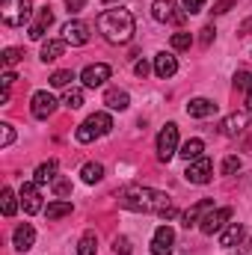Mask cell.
I'll return each instance as SVG.
<instances>
[{
	"instance_id": "obj_1",
	"label": "cell",
	"mask_w": 252,
	"mask_h": 255,
	"mask_svg": "<svg viewBox=\"0 0 252 255\" xmlns=\"http://www.w3.org/2000/svg\"><path fill=\"white\" fill-rule=\"evenodd\" d=\"M119 205H122L125 211H133V214H157V217H163V220H172V217L178 214L175 205H172V199H169L166 193L151 190V187H139V184L125 187L122 196H119Z\"/></svg>"
},
{
	"instance_id": "obj_2",
	"label": "cell",
	"mask_w": 252,
	"mask_h": 255,
	"mask_svg": "<svg viewBox=\"0 0 252 255\" xmlns=\"http://www.w3.org/2000/svg\"><path fill=\"white\" fill-rule=\"evenodd\" d=\"M98 33L110 42V45H127L136 33V21L127 9H107L98 15Z\"/></svg>"
},
{
	"instance_id": "obj_3",
	"label": "cell",
	"mask_w": 252,
	"mask_h": 255,
	"mask_svg": "<svg viewBox=\"0 0 252 255\" xmlns=\"http://www.w3.org/2000/svg\"><path fill=\"white\" fill-rule=\"evenodd\" d=\"M33 15V0H0V18L6 27H24Z\"/></svg>"
},
{
	"instance_id": "obj_4",
	"label": "cell",
	"mask_w": 252,
	"mask_h": 255,
	"mask_svg": "<svg viewBox=\"0 0 252 255\" xmlns=\"http://www.w3.org/2000/svg\"><path fill=\"white\" fill-rule=\"evenodd\" d=\"M110 130H113L110 113H92L83 125L74 130V136H77V142H92V139H98V136H104V133H110Z\"/></svg>"
},
{
	"instance_id": "obj_5",
	"label": "cell",
	"mask_w": 252,
	"mask_h": 255,
	"mask_svg": "<svg viewBox=\"0 0 252 255\" xmlns=\"http://www.w3.org/2000/svg\"><path fill=\"white\" fill-rule=\"evenodd\" d=\"M175 154H178V125L166 122V128L157 133V160L169 163Z\"/></svg>"
},
{
	"instance_id": "obj_6",
	"label": "cell",
	"mask_w": 252,
	"mask_h": 255,
	"mask_svg": "<svg viewBox=\"0 0 252 255\" xmlns=\"http://www.w3.org/2000/svg\"><path fill=\"white\" fill-rule=\"evenodd\" d=\"M151 18L160 21V24H184L187 21V12L178 9L175 0H154L151 3Z\"/></svg>"
},
{
	"instance_id": "obj_7",
	"label": "cell",
	"mask_w": 252,
	"mask_h": 255,
	"mask_svg": "<svg viewBox=\"0 0 252 255\" xmlns=\"http://www.w3.org/2000/svg\"><path fill=\"white\" fill-rule=\"evenodd\" d=\"M229 220H232V208H211L199 229H202V235H220Z\"/></svg>"
},
{
	"instance_id": "obj_8",
	"label": "cell",
	"mask_w": 252,
	"mask_h": 255,
	"mask_svg": "<svg viewBox=\"0 0 252 255\" xmlns=\"http://www.w3.org/2000/svg\"><path fill=\"white\" fill-rule=\"evenodd\" d=\"M211 175H214V163L202 154L199 160H190L187 163V172H184V178H187L190 184H208L211 181Z\"/></svg>"
},
{
	"instance_id": "obj_9",
	"label": "cell",
	"mask_w": 252,
	"mask_h": 255,
	"mask_svg": "<svg viewBox=\"0 0 252 255\" xmlns=\"http://www.w3.org/2000/svg\"><path fill=\"white\" fill-rule=\"evenodd\" d=\"M54 110H57V98L48 89H39L33 95V101H30V113L36 119H48V116H54Z\"/></svg>"
},
{
	"instance_id": "obj_10",
	"label": "cell",
	"mask_w": 252,
	"mask_h": 255,
	"mask_svg": "<svg viewBox=\"0 0 252 255\" xmlns=\"http://www.w3.org/2000/svg\"><path fill=\"white\" fill-rule=\"evenodd\" d=\"M107 77H110V65H107V63L86 65V68L80 71V80H83V86H86V89H98V86H104V83H107Z\"/></svg>"
},
{
	"instance_id": "obj_11",
	"label": "cell",
	"mask_w": 252,
	"mask_h": 255,
	"mask_svg": "<svg viewBox=\"0 0 252 255\" xmlns=\"http://www.w3.org/2000/svg\"><path fill=\"white\" fill-rule=\"evenodd\" d=\"M21 205H24V214H39L42 211V196H39V184L36 181H24L21 184Z\"/></svg>"
},
{
	"instance_id": "obj_12",
	"label": "cell",
	"mask_w": 252,
	"mask_h": 255,
	"mask_svg": "<svg viewBox=\"0 0 252 255\" xmlns=\"http://www.w3.org/2000/svg\"><path fill=\"white\" fill-rule=\"evenodd\" d=\"M214 208V199H199L196 205H190L187 211L181 214V226L184 229H193V226H202V220H205V214Z\"/></svg>"
},
{
	"instance_id": "obj_13",
	"label": "cell",
	"mask_w": 252,
	"mask_h": 255,
	"mask_svg": "<svg viewBox=\"0 0 252 255\" xmlns=\"http://www.w3.org/2000/svg\"><path fill=\"white\" fill-rule=\"evenodd\" d=\"M172 244H175V232L169 226H160L151 238V255H172Z\"/></svg>"
},
{
	"instance_id": "obj_14",
	"label": "cell",
	"mask_w": 252,
	"mask_h": 255,
	"mask_svg": "<svg viewBox=\"0 0 252 255\" xmlns=\"http://www.w3.org/2000/svg\"><path fill=\"white\" fill-rule=\"evenodd\" d=\"M250 128V113H232L220 122V133L223 136H241Z\"/></svg>"
},
{
	"instance_id": "obj_15",
	"label": "cell",
	"mask_w": 252,
	"mask_h": 255,
	"mask_svg": "<svg viewBox=\"0 0 252 255\" xmlns=\"http://www.w3.org/2000/svg\"><path fill=\"white\" fill-rule=\"evenodd\" d=\"M89 24H83V21H68L63 27V39L68 45H86L89 42Z\"/></svg>"
},
{
	"instance_id": "obj_16",
	"label": "cell",
	"mask_w": 252,
	"mask_h": 255,
	"mask_svg": "<svg viewBox=\"0 0 252 255\" xmlns=\"http://www.w3.org/2000/svg\"><path fill=\"white\" fill-rule=\"evenodd\" d=\"M33 244H36V229L30 223H21L15 229V235H12V247L18 253H27V250H33Z\"/></svg>"
},
{
	"instance_id": "obj_17",
	"label": "cell",
	"mask_w": 252,
	"mask_h": 255,
	"mask_svg": "<svg viewBox=\"0 0 252 255\" xmlns=\"http://www.w3.org/2000/svg\"><path fill=\"white\" fill-rule=\"evenodd\" d=\"M175 71H178V60H175L172 54H166V51H163V54H157V57H154V74H157L160 80H169Z\"/></svg>"
},
{
	"instance_id": "obj_18",
	"label": "cell",
	"mask_w": 252,
	"mask_h": 255,
	"mask_svg": "<svg viewBox=\"0 0 252 255\" xmlns=\"http://www.w3.org/2000/svg\"><path fill=\"white\" fill-rule=\"evenodd\" d=\"M54 24V12H51V6H45V9H39V18L30 24V39H36V42H42V36H45V30Z\"/></svg>"
},
{
	"instance_id": "obj_19",
	"label": "cell",
	"mask_w": 252,
	"mask_h": 255,
	"mask_svg": "<svg viewBox=\"0 0 252 255\" xmlns=\"http://www.w3.org/2000/svg\"><path fill=\"white\" fill-rule=\"evenodd\" d=\"M214 113H217V104L211 98H193L187 104V116H193V119H208Z\"/></svg>"
},
{
	"instance_id": "obj_20",
	"label": "cell",
	"mask_w": 252,
	"mask_h": 255,
	"mask_svg": "<svg viewBox=\"0 0 252 255\" xmlns=\"http://www.w3.org/2000/svg\"><path fill=\"white\" fill-rule=\"evenodd\" d=\"M104 104H107L110 110H119V113H122V110L130 107V95H127L125 89H107V92H104Z\"/></svg>"
},
{
	"instance_id": "obj_21",
	"label": "cell",
	"mask_w": 252,
	"mask_h": 255,
	"mask_svg": "<svg viewBox=\"0 0 252 255\" xmlns=\"http://www.w3.org/2000/svg\"><path fill=\"white\" fill-rule=\"evenodd\" d=\"M65 39H48L45 45H42V63H54V60H60L65 54Z\"/></svg>"
},
{
	"instance_id": "obj_22",
	"label": "cell",
	"mask_w": 252,
	"mask_h": 255,
	"mask_svg": "<svg viewBox=\"0 0 252 255\" xmlns=\"http://www.w3.org/2000/svg\"><path fill=\"white\" fill-rule=\"evenodd\" d=\"M54 178H57V160L39 163V166H36V172H33V181H36L39 187H45V184H54Z\"/></svg>"
},
{
	"instance_id": "obj_23",
	"label": "cell",
	"mask_w": 252,
	"mask_h": 255,
	"mask_svg": "<svg viewBox=\"0 0 252 255\" xmlns=\"http://www.w3.org/2000/svg\"><path fill=\"white\" fill-rule=\"evenodd\" d=\"M241 238H244V226H241V223H229V226L220 232V247L232 250L235 244H241Z\"/></svg>"
},
{
	"instance_id": "obj_24",
	"label": "cell",
	"mask_w": 252,
	"mask_h": 255,
	"mask_svg": "<svg viewBox=\"0 0 252 255\" xmlns=\"http://www.w3.org/2000/svg\"><path fill=\"white\" fill-rule=\"evenodd\" d=\"M202 151H205V142H202L199 136H193V139H187V142H181V148H178V154H181L187 163L190 160H199Z\"/></svg>"
},
{
	"instance_id": "obj_25",
	"label": "cell",
	"mask_w": 252,
	"mask_h": 255,
	"mask_svg": "<svg viewBox=\"0 0 252 255\" xmlns=\"http://www.w3.org/2000/svg\"><path fill=\"white\" fill-rule=\"evenodd\" d=\"M71 214V202L68 199H57V202H51L48 208H45V217L54 223V220H63V217H68Z\"/></svg>"
},
{
	"instance_id": "obj_26",
	"label": "cell",
	"mask_w": 252,
	"mask_h": 255,
	"mask_svg": "<svg viewBox=\"0 0 252 255\" xmlns=\"http://www.w3.org/2000/svg\"><path fill=\"white\" fill-rule=\"evenodd\" d=\"M80 178L86 181V184H98L101 178H104V166L101 163H83V169H80Z\"/></svg>"
},
{
	"instance_id": "obj_27",
	"label": "cell",
	"mask_w": 252,
	"mask_h": 255,
	"mask_svg": "<svg viewBox=\"0 0 252 255\" xmlns=\"http://www.w3.org/2000/svg\"><path fill=\"white\" fill-rule=\"evenodd\" d=\"M18 199H21V196H15V193H12V187H3V193H0V208H3V217H12V214L18 211Z\"/></svg>"
},
{
	"instance_id": "obj_28",
	"label": "cell",
	"mask_w": 252,
	"mask_h": 255,
	"mask_svg": "<svg viewBox=\"0 0 252 255\" xmlns=\"http://www.w3.org/2000/svg\"><path fill=\"white\" fill-rule=\"evenodd\" d=\"M95 253H98V235L95 232H86L77 241V255H95Z\"/></svg>"
},
{
	"instance_id": "obj_29",
	"label": "cell",
	"mask_w": 252,
	"mask_h": 255,
	"mask_svg": "<svg viewBox=\"0 0 252 255\" xmlns=\"http://www.w3.org/2000/svg\"><path fill=\"white\" fill-rule=\"evenodd\" d=\"M63 104L68 107V110H77V107H83V89H65V95H63Z\"/></svg>"
},
{
	"instance_id": "obj_30",
	"label": "cell",
	"mask_w": 252,
	"mask_h": 255,
	"mask_svg": "<svg viewBox=\"0 0 252 255\" xmlns=\"http://www.w3.org/2000/svg\"><path fill=\"white\" fill-rule=\"evenodd\" d=\"M71 80H74V71H68V68H63V71H54V74H51V86H57V89H65Z\"/></svg>"
},
{
	"instance_id": "obj_31",
	"label": "cell",
	"mask_w": 252,
	"mask_h": 255,
	"mask_svg": "<svg viewBox=\"0 0 252 255\" xmlns=\"http://www.w3.org/2000/svg\"><path fill=\"white\" fill-rule=\"evenodd\" d=\"M169 42H172V48H175V51H187L190 45H193V36L181 30V33H172V39H169Z\"/></svg>"
},
{
	"instance_id": "obj_32",
	"label": "cell",
	"mask_w": 252,
	"mask_h": 255,
	"mask_svg": "<svg viewBox=\"0 0 252 255\" xmlns=\"http://www.w3.org/2000/svg\"><path fill=\"white\" fill-rule=\"evenodd\" d=\"M21 60H24V51H21V48H6V51H3V65H6V68L18 65Z\"/></svg>"
},
{
	"instance_id": "obj_33",
	"label": "cell",
	"mask_w": 252,
	"mask_h": 255,
	"mask_svg": "<svg viewBox=\"0 0 252 255\" xmlns=\"http://www.w3.org/2000/svg\"><path fill=\"white\" fill-rule=\"evenodd\" d=\"M12 139H15V128L9 125V122H3L0 125V148H9Z\"/></svg>"
},
{
	"instance_id": "obj_34",
	"label": "cell",
	"mask_w": 252,
	"mask_h": 255,
	"mask_svg": "<svg viewBox=\"0 0 252 255\" xmlns=\"http://www.w3.org/2000/svg\"><path fill=\"white\" fill-rule=\"evenodd\" d=\"M51 187H54V193H57L60 199H65V196H71V181H68V178H60V175H57Z\"/></svg>"
},
{
	"instance_id": "obj_35",
	"label": "cell",
	"mask_w": 252,
	"mask_h": 255,
	"mask_svg": "<svg viewBox=\"0 0 252 255\" xmlns=\"http://www.w3.org/2000/svg\"><path fill=\"white\" fill-rule=\"evenodd\" d=\"M235 86L250 92V89H252V74H250V71H238V74H235Z\"/></svg>"
},
{
	"instance_id": "obj_36",
	"label": "cell",
	"mask_w": 252,
	"mask_h": 255,
	"mask_svg": "<svg viewBox=\"0 0 252 255\" xmlns=\"http://www.w3.org/2000/svg\"><path fill=\"white\" fill-rule=\"evenodd\" d=\"M238 169H241V157H235V154H232V157H226V160H223V175H235Z\"/></svg>"
},
{
	"instance_id": "obj_37",
	"label": "cell",
	"mask_w": 252,
	"mask_h": 255,
	"mask_svg": "<svg viewBox=\"0 0 252 255\" xmlns=\"http://www.w3.org/2000/svg\"><path fill=\"white\" fill-rule=\"evenodd\" d=\"M113 253L116 255H130V241H127V238H116V241H113Z\"/></svg>"
},
{
	"instance_id": "obj_38",
	"label": "cell",
	"mask_w": 252,
	"mask_h": 255,
	"mask_svg": "<svg viewBox=\"0 0 252 255\" xmlns=\"http://www.w3.org/2000/svg\"><path fill=\"white\" fill-rule=\"evenodd\" d=\"M181 6H184L187 15H193V12H199V9L205 6V0H181Z\"/></svg>"
},
{
	"instance_id": "obj_39",
	"label": "cell",
	"mask_w": 252,
	"mask_h": 255,
	"mask_svg": "<svg viewBox=\"0 0 252 255\" xmlns=\"http://www.w3.org/2000/svg\"><path fill=\"white\" fill-rule=\"evenodd\" d=\"M83 6H86V0H65V9H68V15H77V12H83Z\"/></svg>"
},
{
	"instance_id": "obj_40",
	"label": "cell",
	"mask_w": 252,
	"mask_h": 255,
	"mask_svg": "<svg viewBox=\"0 0 252 255\" xmlns=\"http://www.w3.org/2000/svg\"><path fill=\"white\" fill-rule=\"evenodd\" d=\"M232 6H235V0H220V3H214L211 12H214V15H223V12H229Z\"/></svg>"
},
{
	"instance_id": "obj_41",
	"label": "cell",
	"mask_w": 252,
	"mask_h": 255,
	"mask_svg": "<svg viewBox=\"0 0 252 255\" xmlns=\"http://www.w3.org/2000/svg\"><path fill=\"white\" fill-rule=\"evenodd\" d=\"M15 80H18V77H15V71H9V68H6V71H3V89H9Z\"/></svg>"
},
{
	"instance_id": "obj_42",
	"label": "cell",
	"mask_w": 252,
	"mask_h": 255,
	"mask_svg": "<svg viewBox=\"0 0 252 255\" xmlns=\"http://www.w3.org/2000/svg\"><path fill=\"white\" fill-rule=\"evenodd\" d=\"M133 71H136V77H145V74H148V63H145V60H139V63L133 65Z\"/></svg>"
},
{
	"instance_id": "obj_43",
	"label": "cell",
	"mask_w": 252,
	"mask_h": 255,
	"mask_svg": "<svg viewBox=\"0 0 252 255\" xmlns=\"http://www.w3.org/2000/svg\"><path fill=\"white\" fill-rule=\"evenodd\" d=\"M214 33H217L214 27H205V30H202V45H211V39H214Z\"/></svg>"
},
{
	"instance_id": "obj_44",
	"label": "cell",
	"mask_w": 252,
	"mask_h": 255,
	"mask_svg": "<svg viewBox=\"0 0 252 255\" xmlns=\"http://www.w3.org/2000/svg\"><path fill=\"white\" fill-rule=\"evenodd\" d=\"M238 33H241V36H250V33H252V18H247V21L238 27Z\"/></svg>"
},
{
	"instance_id": "obj_45",
	"label": "cell",
	"mask_w": 252,
	"mask_h": 255,
	"mask_svg": "<svg viewBox=\"0 0 252 255\" xmlns=\"http://www.w3.org/2000/svg\"><path fill=\"white\" fill-rule=\"evenodd\" d=\"M247 110H250V113H252V89H250V92H247Z\"/></svg>"
},
{
	"instance_id": "obj_46",
	"label": "cell",
	"mask_w": 252,
	"mask_h": 255,
	"mask_svg": "<svg viewBox=\"0 0 252 255\" xmlns=\"http://www.w3.org/2000/svg\"><path fill=\"white\" fill-rule=\"evenodd\" d=\"M101 3H107V6H110V3H116V0H101Z\"/></svg>"
}]
</instances>
